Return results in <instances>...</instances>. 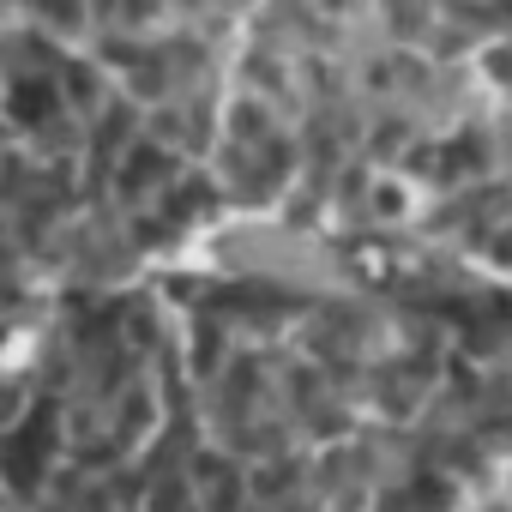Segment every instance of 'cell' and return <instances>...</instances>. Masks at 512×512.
Listing matches in <instances>:
<instances>
[{"mask_svg": "<svg viewBox=\"0 0 512 512\" xmlns=\"http://www.w3.org/2000/svg\"><path fill=\"white\" fill-rule=\"evenodd\" d=\"M368 205H374V217H398L404 211V181H374Z\"/></svg>", "mask_w": 512, "mask_h": 512, "instance_id": "obj_1", "label": "cell"}]
</instances>
